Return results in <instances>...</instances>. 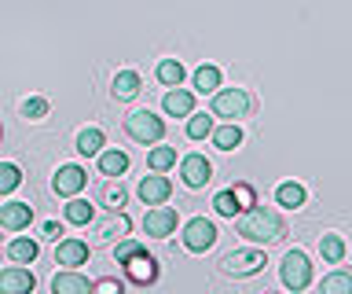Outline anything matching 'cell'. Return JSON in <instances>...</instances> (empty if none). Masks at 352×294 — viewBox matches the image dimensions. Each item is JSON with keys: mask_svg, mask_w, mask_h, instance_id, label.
<instances>
[{"mask_svg": "<svg viewBox=\"0 0 352 294\" xmlns=\"http://www.w3.org/2000/svg\"><path fill=\"white\" fill-rule=\"evenodd\" d=\"M213 210H217L220 217H231V221H235V213H242V210H239V202H235V195H231V188L213 195Z\"/></svg>", "mask_w": 352, "mask_h": 294, "instance_id": "obj_34", "label": "cell"}, {"mask_svg": "<svg viewBox=\"0 0 352 294\" xmlns=\"http://www.w3.org/2000/svg\"><path fill=\"white\" fill-rule=\"evenodd\" d=\"M184 250L187 254H206L209 246L217 243V224L209 221V217H191V221L184 224Z\"/></svg>", "mask_w": 352, "mask_h": 294, "instance_id": "obj_6", "label": "cell"}, {"mask_svg": "<svg viewBox=\"0 0 352 294\" xmlns=\"http://www.w3.org/2000/svg\"><path fill=\"white\" fill-rule=\"evenodd\" d=\"M279 280H283V287L290 294H301V291L312 287V261H308V254L301 246H294V250H286V254H283Z\"/></svg>", "mask_w": 352, "mask_h": 294, "instance_id": "obj_4", "label": "cell"}, {"mask_svg": "<svg viewBox=\"0 0 352 294\" xmlns=\"http://www.w3.org/2000/svg\"><path fill=\"white\" fill-rule=\"evenodd\" d=\"M209 114L224 118V125H239L242 118L253 114V96L246 89H220L209 103Z\"/></svg>", "mask_w": 352, "mask_h": 294, "instance_id": "obj_3", "label": "cell"}, {"mask_svg": "<svg viewBox=\"0 0 352 294\" xmlns=\"http://www.w3.org/2000/svg\"><path fill=\"white\" fill-rule=\"evenodd\" d=\"M136 195H140L147 206H165V202H169V195H173V180H169V177H158V173H151V177L140 180Z\"/></svg>", "mask_w": 352, "mask_h": 294, "instance_id": "obj_14", "label": "cell"}, {"mask_svg": "<svg viewBox=\"0 0 352 294\" xmlns=\"http://www.w3.org/2000/svg\"><path fill=\"white\" fill-rule=\"evenodd\" d=\"M52 294H92V280L81 272H55L52 276Z\"/></svg>", "mask_w": 352, "mask_h": 294, "instance_id": "obj_18", "label": "cell"}, {"mask_svg": "<svg viewBox=\"0 0 352 294\" xmlns=\"http://www.w3.org/2000/svg\"><path fill=\"white\" fill-rule=\"evenodd\" d=\"M92 294H125V283L118 276H99L92 280Z\"/></svg>", "mask_w": 352, "mask_h": 294, "instance_id": "obj_36", "label": "cell"}, {"mask_svg": "<svg viewBox=\"0 0 352 294\" xmlns=\"http://www.w3.org/2000/svg\"><path fill=\"white\" fill-rule=\"evenodd\" d=\"M33 221V206L30 202H19V199H11L0 206V228H8V232H26Z\"/></svg>", "mask_w": 352, "mask_h": 294, "instance_id": "obj_15", "label": "cell"}, {"mask_svg": "<svg viewBox=\"0 0 352 294\" xmlns=\"http://www.w3.org/2000/svg\"><path fill=\"white\" fill-rule=\"evenodd\" d=\"M136 250H143V243H140V239H121V243L114 246V261L121 265V261H125V258H132Z\"/></svg>", "mask_w": 352, "mask_h": 294, "instance_id": "obj_37", "label": "cell"}, {"mask_svg": "<svg viewBox=\"0 0 352 294\" xmlns=\"http://www.w3.org/2000/svg\"><path fill=\"white\" fill-rule=\"evenodd\" d=\"M140 89H143V78L136 70H118L114 81H110V96H114L118 103H132L140 96Z\"/></svg>", "mask_w": 352, "mask_h": 294, "instance_id": "obj_16", "label": "cell"}, {"mask_svg": "<svg viewBox=\"0 0 352 294\" xmlns=\"http://www.w3.org/2000/svg\"><path fill=\"white\" fill-rule=\"evenodd\" d=\"M125 202H129V188L121 180H103L99 188V206H107L110 213H125Z\"/></svg>", "mask_w": 352, "mask_h": 294, "instance_id": "obj_20", "label": "cell"}, {"mask_svg": "<svg viewBox=\"0 0 352 294\" xmlns=\"http://www.w3.org/2000/svg\"><path fill=\"white\" fill-rule=\"evenodd\" d=\"M0 140H4V125H0Z\"/></svg>", "mask_w": 352, "mask_h": 294, "instance_id": "obj_39", "label": "cell"}, {"mask_svg": "<svg viewBox=\"0 0 352 294\" xmlns=\"http://www.w3.org/2000/svg\"><path fill=\"white\" fill-rule=\"evenodd\" d=\"M99 173H103L107 180H121L129 173V155L125 151H118V147H110L99 155Z\"/></svg>", "mask_w": 352, "mask_h": 294, "instance_id": "obj_22", "label": "cell"}, {"mask_svg": "<svg viewBox=\"0 0 352 294\" xmlns=\"http://www.w3.org/2000/svg\"><path fill=\"white\" fill-rule=\"evenodd\" d=\"M121 269H125V276H129L132 283H136V287H151V283L158 280V258L147 254V246L136 250L132 258L121 261Z\"/></svg>", "mask_w": 352, "mask_h": 294, "instance_id": "obj_8", "label": "cell"}, {"mask_svg": "<svg viewBox=\"0 0 352 294\" xmlns=\"http://www.w3.org/2000/svg\"><path fill=\"white\" fill-rule=\"evenodd\" d=\"M239 235L246 239V243L253 246H275V243H283L286 239V221L275 210H268V206H253V210H246L239 217Z\"/></svg>", "mask_w": 352, "mask_h": 294, "instance_id": "obj_1", "label": "cell"}, {"mask_svg": "<svg viewBox=\"0 0 352 294\" xmlns=\"http://www.w3.org/2000/svg\"><path fill=\"white\" fill-rule=\"evenodd\" d=\"M195 92L202 96H217L220 92V67H209V63H202V67L195 70Z\"/></svg>", "mask_w": 352, "mask_h": 294, "instance_id": "obj_28", "label": "cell"}, {"mask_svg": "<svg viewBox=\"0 0 352 294\" xmlns=\"http://www.w3.org/2000/svg\"><path fill=\"white\" fill-rule=\"evenodd\" d=\"M85 184H88V173L85 166H77V162H66V166L55 169V177H52V191L59 195V199H77V195L85 191Z\"/></svg>", "mask_w": 352, "mask_h": 294, "instance_id": "obj_7", "label": "cell"}, {"mask_svg": "<svg viewBox=\"0 0 352 294\" xmlns=\"http://www.w3.org/2000/svg\"><path fill=\"white\" fill-rule=\"evenodd\" d=\"M319 254H323L327 265H341L349 254V246H345V235H338V232H327V235H319Z\"/></svg>", "mask_w": 352, "mask_h": 294, "instance_id": "obj_24", "label": "cell"}, {"mask_svg": "<svg viewBox=\"0 0 352 294\" xmlns=\"http://www.w3.org/2000/svg\"><path fill=\"white\" fill-rule=\"evenodd\" d=\"M132 232V221H129V213H107L103 221L96 224V243H121V239H129Z\"/></svg>", "mask_w": 352, "mask_h": 294, "instance_id": "obj_12", "label": "cell"}, {"mask_svg": "<svg viewBox=\"0 0 352 294\" xmlns=\"http://www.w3.org/2000/svg\"><path fill=\"white\" fill-rule=\"evenodd\" d=\"M305 199H308V191H305V184H297V180H286L275 188V202L286 206V210H301Z\"/></svg>", "mask_w": 352, "mask_h": 294, "instance_id": "obj_27", "label": "cell"}, {"mask_svg": "<svg viewBox=\"0 0 352 294\" xmlns=\"http://www.w3.org/2000/svg\"><path fill=\"white\" fill-rule=\"evenodd\" d=\"M213 129H217L213 114H191V118H187V136H191V140H206V136H213Z\"/></svg>", "mask_w": 352, "mask_h": 294, "instance_id": "obj_32", "label": "cell"}, {"mask_svg": "<svg viewBox=\"0 0 352 294\" xmlns=\"http://www.w3.org/2000/svg\"><path fill=\"white\" fill-rule=\"evenodd\" d=\"M48 100H44V96H30V100H22V107H19V114L26 118V122H44V118H48Z\"/></svg>", "mask_w": 352, "mask_h": 294, "instance_id": "obj_31", "label": "cell"}, {"mask_svg": "<svg viewBox=\"0 0 352 294\" xmlns=\"http://www.w3.org/2000/svg\"><path fill=\"white\" fill-rule=\"evenodd\" d=\"M213 144H217V151L242 147V125H217L213 129Z\"/></svg>", "mask_w": 352, "mask_h": 294, "instance_id": "obj_30", "label": "cell"}, {"mask_svg": "<svg viewBox=\"0 0 352 294\" xmlns=\"http://www.w3.org/2000/svg\"><path fill=\"white\" fill-rule=\"evenodd\" d=\"M74 147H77V155H85V158H99L103 147H107V133L99 125H85L81 133H77Z\"/></svg>", "mask_w": 352, "mask_h": 294, "instance_id": "obj_17", "label": "cell"}, {"mask_svg": "<svg viewBox=\"0 0 352 294\" xmlns=\"http://www.w3.org/2000/svg\"><path fill=\"white\" fill-rule=\"evenodd\" d=\"M37 291V276L22 265H11L0 272V294H33Z\"/></svg>", "mask_w": 352, "mask_h": 294, "instance_id": "obj_13", "label": "cell"}, {"mask_svg": "<svg viewBox=\"0 0 352 294\" xmlns=\"http://www.w3.org/2000/svg\"><path fill=\"white\" fill-rule=\"evenodd\" d=\"M41 232H44V239H55V243H63V239H59V235H63V224H59V221H44Z\"/></svg>", "mask_w": 352, "mask_h": 294, "instance_id": "obj_38", "label": "cell"}, {"mask_svg": "<svg viewBox=\"0 0 352 294\" xmlns=\"http://www.w3.org/2000/svg\"><path fill=\"white\" fill-rule=\"evenodd\" d=\"M22 184V169L15 162H0V195H11Z\"/></svg>", "mask_w": 352, "mask_h": 294, "instance_id": "obj_33", "label": "cell"}, {"mask_svg": "<svg viewBox=\"0 0 352 294\" xmlns=\"http://www.w3.org/2000/svg\"><path fill=\"white\" fill-rule=\"evenodd\" d=\"M264 265H268V258H264V250H257V246L228 250V254L217 261L220 276H228V280H250V276H257V272H264Z\"/></svg>", "mask_w": 352, "mask_h": 294, "instance_id": "obj_2", "label": "cell"}, {"mask_svg": "<svg viewBox=\"0 0 352 294\" xmlns=\"http://www.w3.org/2000/svg\"><path fill=\"white\" fill-rule=\"evenodd\" d=\"M180 180L187 184V188H206L209 180H213V162H209L206 155H198V151H191V155L180 158Z\"/></svg>", "mask_w": 352, "mask_h": 294, "instance_id": "obj_9", "label": "cell"}, {"mask_svg": "<svg viewBox=\"0 0 352 294\" xmlns=\"http://www.w3.org/2000/svg\"><path fill=\"white\" fill-rule=\"evenodd\" d=\"M8 258L15 261V265L26 269V265H33V261L41 258V243H37V239L19 235V239H11V243H8Z\"/></svg>", "mask_w": 352, "mask_h": 294, "instance_id": "obj_21", "label": "cell"}, {"mask_svg": "<svg viewBox=\"0 0 352 294\" xmlns=\"http://www.w3.org/2000/svg\"><path fill=\"white\" fill-rule=\"evenodd\" d=\"M63 217H66V224L88 228V224H92V217H96V206L88 202V199H70V202L63 206Z\"/></svg>", "mask_w": 352, "mask_h": 294, "instance_id": "obj_26", "label": "cell"}, {"mask_svg": "<svg viewBox=\"0 0 352 294\" xmlns=\"http://www.w3.org/2000/svg\"><path fill=\"white\" fill-rule=\"evenodd\" d=\"M162 107H165V114H173V118H191L195 114V92L191 89H173V92L162 96Z\"/></svg>", "mask_w": 352, "mask_h": 294, "instance_id": "obj_19", "label": "cell"}, {"mask_svg": "<svg viewBox=\"0 0 352 294\" xmlns=\"http://www.w3.org/2000/svg\"><path fill=\"white\" fill-rule=\"evenodd\" d=\"M231 195H235V202H239V210L246 213V210H253V206H257V191L250 188V184H235V188H231Z\"/></svg>", "mask_w": 352, "mask_h": 294, "instance_id": "obj_35", "label": "cell"}, {"mask_svg": "<svg viewBox=\"0 0 352 294\" xmlns=\"http://www.w3.org/2000/svg\"><path fill=\"white\" fill-rule=\"evenodd\" d=\"M121 125H125L129 140H136V144H147V147L154 144V147H158L165 140V122L154 111H132Z\"/></svg>", "mask_w": 352, "mask_h": 294, "instance_id": "obj_5", "label": "cell"}, {"mask_svg": "<svg viewBox=\"0 0 352 294\" xmlns=\"http://www.w3.org/2000/svg\"><path fill=\"white\" fill-rule=\"evenodd\" d=\"M176 224H180V213H176L173 206H154V210H147V217H143V232L151 239H169L176 232Z\"/></svg>", "mask_w": 352, "mask_h": 294, "instance_id": "obj_10", "label": "cell"}, {"mask_svg": "<svg viewBox=\"0 0 352 294\" xmlns=\"http://www.w3.org/2000/svg\"><path fill=\"white\" fill-rule=\"evenodd\" d=\"M173 166H176V147L158 144V147L147 151V169H151V173H158V177H162V173H169Z\"/></svg>", "mask_w": 352, "mask_h": 294, "instance_id": "obj_29", "label": "cell"}, {"mask_svg": "<svg viewBox=\"0 0 352 294\" xmlns=\"http://www.w3.org/2000/svg\"><path fill=\"white\" fill-rule=\"evenodd\" d=\"M154 78H158V85H165V89H180L184 78H187V70H184V63L180 59H162L158 67H154Z\"/></svg>", "mask_w": 352, "mask_h": 294, "instance_id": "obj_23", "label": "cell"}, {"mask_svg": "<svg viewBox=\"0 0 352 294\" xmlns=\"http://www.w3.org/2000/svg\"><path fill=\"white\" fill-rule=\"evenodd\" d=\"M319 294H352V269H334L319 280Z\"/></svg>", "mask_w": 352, "mask_h": 294, "instance_id": "obj_25", "label": "cell"}, {"mask_svg": "<svg viewBox=\"0 0 352 294\" xmlns=\"http://www.w3.org/2000/svg\"><path fill=\"white\" fill-rule=\"evenodd\" d=\"M55 265H63L66 272H77V265H88V243L85 239H63L59 246H55Z\"/></svg>", "mask_w": 352, "mask_h": 294, "instance_id": "obj_11", "label": "cell"}]
</instances>
